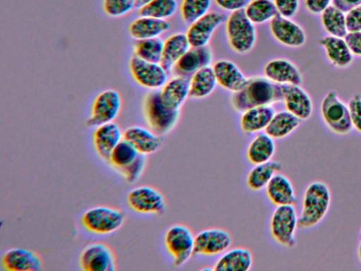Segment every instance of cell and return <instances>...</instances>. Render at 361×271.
<instances>
[{
	"mask_svg": "<svg viewBox=\"0 0 361 271\" xmlns=\"http://www.w3.org/2000/svg\"><path fill=\"white\" fill-rule=\"evenodd\" d=\"M281 101V85L260 76L248 78L243 88L231 97L232 107L240 113L251 107L272 105Z\"/></svg>",
	"mask_w": 361,
	"mask_h": 271,
	"instance_id": "obj_1",
	"label": "cell"
},
{
	"mask_svg": "<svg viewBox=\"0 0 361 271\" xmlns=\"http://www.w3.org/2000/svg\"><path fill=\"white\" fill-rule=\"evenodd\" d=\"M142 114L148 128L160 136L170 133L177 126L180 109H173L162 100L159 90L147 92L142 100Z\"/></svg>",
	"mask_w": 361,
	"mask_h": 271,
	"instance_id": "obj_2",
	"label": "cell"
},
{
	"mask_svg": "<svg viewBox=\"0 0 361 271\" xmlns=\"http://www.w3.org/2000/svg\"><path fill=\"white\" fill-rule=\"evenodd\" d=\"M331 196L329 186L322 181H314L306 188L298 217V227L312 228L319 224L326 215Z\"/></svg>",
	"mask_w": 361,
	"mask_h": 271,
	"instance_id": "obj_3",
	"label": "cell"
},
{
	"mask_svg": "<svg viewBox=\"0 0 361 271\" xmlns=\"http://www.w3.org/2000/svg\"><path fill=\"white\" fill-rule=\"evenodd\" d=\"M244 9L231 13L225 20L228 43L235 53L245 54L252 50L257 42V29Z\"/></svg>",
	"mask_w": 361,
	"mask_h": 271,
	"instance_id": "obj_4",
	"label": "cell"
},
{
	"mask_svg": "<svg viewBox=\"0 0 361 271\" xmlns=\"http://www.w3.org/2000/svg\"><path fill=\"white\" fill-rule=\"evenodd\" d=\"M164 244L173 266L180 267L194 255L195 234L187 225L174 224L166 229Z\"/></svg>",
	"mask_w": 361,
	"mask_h": 271,
	"instance_id": "obj_5",
	"label": "cell"
},
{
	"mask_svg": "<svg viewBox=\"0 0 361 271\" xmlns=\"http://www.w3.org/2000/svg\"><path fill=\"white\" fill-rule=\"evenodd\" d=\"M125 213L118 208L99 205L87 210L82 215L81 223L88 231L100 235L112 234L125 223Z\"/></svg>",
	"mask_w": 361,
	"mask_h": 271,
	"instance_id": "obj_6",
	"label": "cell"
},
{
	"mask_svg": "<svg viewBox=\"0 0 361 271\" xmlns=\"http://www.w3.org/2000/svg\"><path fill=\"white\" fill-rule=\"evenodd\" d=\"M320 114L326 126L333 133L345 136L352 131L353 126L348 104L336 90H330L323 97Z\"/></svg>",
	"mask_w": 361,
	"mask_h": 271,
	"instance_id": "obj_7",
	"label": "cell"
},
{
	"mask_svg": "<svg viewBox=\"0 0 361 271\" xmlns=\"http://www.w3.org/2000/svg\"><path fill=\"white\" fill-rule=\"evenodd\" d=\"M298 227V216L294 205L276 207L269 224L270 235L275 242L284 247H293Z\"/></svg>",
	"mask_w": 361,
	"mask_h": 271,
	"instance_id": "obj_8",
	"label": "cell"
},
{
	"mask_svg": "<svg viewBox=\"0 0 361 271\" xmlns=\"http://www.w3.org/2000/svg\"><path fill=\"white\" fill-rule=\"evenodd\" d=\"M122 106V97L117 90L110 88L100 92L92 104L87 125L97 127L115 121L121 113Z\"/></svg>",
	"mask_w": 361,
	"mask_h": 271,
	"instance_id": "obj_9",
	"label": "cell"
},
{
	"mask_svg": "<svg viewBox=\"0 0 361 271\" xmlns=\"http://www.w3.org/2000/svg\"><path fill=\"white\" fill-rule=\"evenodd\" d=\"M128 68L133 80L150 91L160 90L169 79V72L160 63L147 61L134 55L129 60Z\"/></svg>",
	"mask_w": 361,
	"mask_h": 271,
	"instance_id": "obj_10",
	"label": "cell"
},
{
	"mask_svg": "<svg viewBox=\"0 0 361 271\" xmlns=\"http://www.w3.org/2000/svg\"><path fill=\"white\" fill-rule=\"evenodd\" d=\"M129 207L135 212L161 215L166 209L164 194L156 187L142 185L132 188L126 196Z\"/></svg>",
	"mask_w": 361,
	"mask_h": 271,
	"instance_id": "obj_11",
	"label": "cell"
},
{
	"mask_svg": "<svg viewBox=\"0 0 361 271\" xmlns=\"http://www.w3.org/2000/svg\"><path fill=\"white\" fill-rule=\"evenodd\" d=\"M79 264L85 271H115L116 258L112 248L105 242L94 241L80 253Z\"/></svg>",
	"mask_w": 361,
	"mask_h": 271,
	"instance_id": "obj_12",
	"label": "cell"
},
{
	"mask_svg": "<svg viewBox=\"0 0 361 271\" xmlns=\"http://www.w3.org/2000/svg\"><path fill=\"white\" fill-rule=\"evenodd\" d=\"M232 243L233 237L228 231L219 227L205 229L195 235L194 255H220Z\"/></svg>",
	"mask_w": 361,
	"mask_h": 271,
	"instance_id": "obj_13",
	"label": "cell"
},
{
	"mask_svg": "<svg viewBox=\"0 0 361 271\" xmlns=\"http://www.w3.org/2000/svg\"><path fill=\"white\" fill-rule=\"evenodd\" d=\"M271 35L279 44L290 48L302 47L307 40L305 30L291 18L277 14L269 22Z\"/></svg>",
	"mask_w": 361,
	"mask_h": 271,
	"instance_id": "obj_14",
	"label": "cell"
},
{
	"mask_svg": "<svg viewBox=\"0 0 361 271\" xmlns=\"http://www.w3.org/2000/svg\"><path fill=\"white\" fill-rule=\"evenodd\" d=\"M226 18L224 13L213 11L190 23L185 33L190 47L207 46L214 32Z\"/></svg>",
	"mask_w": 361,
	"mask_h": 271,
	"instance_id": "obj_15",
	"label": "cell"
},
{
	"mask_svg": "<svg viewBox=\"0 0 361 271\" xmlns=\"http://www.w3.org/2000/svg\"><path fill=\"white\" fill-rule=\"evenodd\" d=\"M264 76L279 85H299L303 82L302 74L299 68L291 61L285 58L273 59L264 65Z\"/></svg>",
	"mask_w": 361,
	"mask_h": 271,
	"instance_id": "obj_16",
	"label": "cell"
},
{
	"mask_svg": "<svg viewBox=\"0 0 361 271\" xmlns=\"http://www.w3.org/2000/svg\"><path fill=\"white\" fill-rule=\"evenodd\" d=\"M282 102L286 110L301 121L307 120L313 113V102L309 93L299 85H281Z\"/></svg>",
	"mask_w": 361,
	"mask_h": 271,
	"instance_id": "obj_17",
	"label": "cell"
},
{
	"mask_svg": "<svg viewBox=\"0 0 361 271\" xmlns=\"http://www.w3.org/2000/svg\"><path fill=\"white\" fill-rule=\"evenodd\" d=\"M1 266L8 271H39L43 268V259L33 250L12 248L3 254Z\"/></svg>",
	"mask_w": 361,
	"mask_h": 271,
	"instance_id": "obj_18",
	"label": "cell"
},
{
	"mask_svg": "<svg viewBox=\"0 0 361 271\" xmlns=\"http://www.w3.org/2000/svg\"><path fill=\"white\" fill-rule=\"evenodd\" d=\"M123 139L132 144L140 154L149 155L158 152L163 146L164 138L142 126L134 125L123 131Z\"/></svg>",
	"mask_w": 361,
	"mask_h": 271,
	"instance_id": "obj_19",
	"label": "cell"
},
{
	"mask_svg": "<svg viewBox=\"0 0 361 271\" xmlns=\"http://www.w3.org/2000/svg\"><path fill=\"white\" fill-rule=\"evenodd\" d=\"M123 139V131L115 121L95 127L92 140L97 155L104 160H109L114 147Z\"/></svg>",
	"mask_w": 361,
	"mask_h": 271,
	"instance_id": "obj_20",
	"label": "cell"
},
{
	"mask_svg": "<svg viewBox=\"0 0 361 271\" xmlns=\"http://www.w3.org/2000/svg\"><path fill=\"white\" fill-rule=\"evenodd\" d=\"M217 83L224 90L233 93L245 85L247 78L235 63L228 59H219L212 66Z\"/></svg>",
	"mask_w": 361,
	"mask_h": 271,
	"instance_id": "obj_21",
	"label": "cell"
},
{
	"mask_svg": "<svg viewBox=\"0 0 361 271\" xmlns=\"http://www.w3.org/2000/svg\"><path fill=\"white\" fill-rule=\"evenodd\" d=\"M318 43L329 62L336 68H346L353 64L354 56L344 37L328 35L320 37Z\"/></svg>",
	"mask_w": 361,
	"mask_h": 271,
	"instance_id": "obj_22",
	"label": "cell"
},
{
	"mask_svg": "<svg viewBox=\"0 0 361 271\" xmlns=\"http://www.w3.org/2000/svg\"><path fill=\"white\" fill-rule=\"evenodd\" d=\"M253 265L252 251L245 247L229 248L213 265L215 271H248Z\"/></svg>",
	"mask_w": 361,
	"mask_h": 271,
	"instance_id": "obj_23",
	"label": "cell"
},
{
	"mask_svg": "<svg viewBox=\"0 0 361 271\" xmlns=\"http://www.w3.org/2000/svg\"><path fill=\"white\" fill-rule=\"evenodd\" d=\"M212 59V52L209 47H191L178 60L173 71L177 75L188 77L203 67L211 66Z\"/></svg>",
	"mask_w": 361,
	"mask_h": 271,
	"instance_id": "obj_24",
	"label": "cell"
},
{
	"mask_svg": "<svg viewBox=\"0 0 361 271\" xmlns=\"http://www.w3.org/2000/svg\"><path fill=\"white\" fill-rule=\"evenodd\" d=\"M265 193L268 200L275 206L295 205L297 200L291 181L280 171L269 182Z\"/></svg>",
	"mask_w": 361,
	"mask_h": 271,
	"instance_id": "obj_25",
	"label": "cell"
},
{
	"mask_svg": "<svg viewBox=\"0 0 361 271\" xmlns=\"http://www.w3.org/2000/svg\"><path fill=\"white\" fill-rule=\"evenodd\" d=\"M276 111L272 105L251 107L241 112L240 127L245 133L254 134L267 128Z\"/></svg>",
	"mask_w": 361,
	"mask_h": 271,
	"instance_id": "obj_26",
	"label": "cell"
},
{
	"mask_svg": "<svg viewBox=\"0 0 361 271\" xmlns=\"http://www.w3.org/2000/svg\"><path fill=\"white\" fill-rule=\"evenodd\" d=\"M164 102L173 109H180L190 97L189 78L176 75L166 82L159 90Z\"/></svg>",
	"mask_w": 361,
	"mask_h": 271,
	"instance_id": "obj_27",
	"label": "cell"
},
{
	"mask_svg": "<svg viewBox=\"0 0 361 271\" xmlns=\"http://www.w3.org/2000/svg\"><path fill=\"white\" fill-rule=\"evenodd\" d=\"M170 24L167 20H161L140 16L128 26L130 36L135 40L159 37L169 30Z\"/></svg>",
	"mask_w": 361,
	"mask_h": 271,
	"instance_id": "obj_28",
	"label": "cell"
},
{
	"mask_svg": "<svg viewBox=\"0 0 361 271\" xmlns=\"http://www.w3.org/2000/svg\"><path fill=\"white\" fill-rule=\"evenodd\" d=\"M275 140L264 131L256 133L249 143L245 155L252 165L272 160L276 152Z\"/></svg>",
	"mask_w": 361,
	"mask_h": 271,
	"instance_id": "obj_29",
	"label": "cell"
},
{
	"mask_svg": "<svg viewBox=\"0 0 361 271\" xmlns=\"http://www.w3.org/2000/svg\"><path fill=\"white\" fill-rule=\"evenodd\" d=\"M190 47L185 33L171 35L164 41L160 64L168 72L172 71L178 60Z\"/></svg>",
	"mask_w": 361,
	"mask_h": 271,
	"instance_id": "obj_30",
	"label": "cell"
},
{
	"mask_svg": "<svg viewBox=\"0 0 361 271\" xmlns=\"http://www.w3.org/2000/svg\"><path fill=\"white\" fill-rule=\"evenodd\" d=\"M217 80L212 66L200 68L189 79L190 97L203 99L209 96L217 86Z\"/></svg>",
	"mask_w": 361,
	"mask_h": 271,
	"instance_id": "obj_31",
	"label": "cell"
},
{
	"mask_svg": "<svg viewBox=\"0 0 361 271\" xmlns=\"http://www.w3.org/2000/svg\"><path fill=\"white\" fill-rule=\"evenodd\" d=\"M281 168V163L273 159L253 165L247 174V186L252 191L265 189L271 179Z\"/></svg>",
	"mask_w": 361,
	"mask_h": 271,
	"instance_id": "obj_32",
	"label": "cell"
},
{
	"mask_svg": "<svg viewBox=\"0 0 361 271\" xmlns=\"http://www.w3.org/2000/svg\"><path fill=\"white\" fill-rule=\"evenodd\" d=\"M301 121L286 109L276 112L264 132L274 140L282 139L295 131Z\"/></svg>",
	"mask_w": 361,
	"mask_h": 271,
	"instance_id": "obj_33",
	"label": "cell"
},
{
	"mask_svg": "<svg viewBox=\"0 0 361 271\" xmlns=\"http://www.w3.org/2000/svg\"><path fill=\"white\" fill-rule=\"evenodd\" d=\"M320 21L323 29L329 35L345 37L348 32L345 13L333 4L320 13Z\"/></svg>",
	"mask_w": 361,
	"mask_h": 271,
	"instance_id": "obj_34",
	"label": "cell"
},
{
	"mask_svg": "<svg viewBox=\"0 0 361 271\" xmlns=\"http://www.w3.org/2000/svg\"><path fill=\"white\" fill-rule=\"evenodd\" d=\"M244 11L255 25L270 22L278 14L273 0H250Z\"/></svg>",
	"mask_w": 361,
	"mask_h": 271,
	"instance_id": "obj_35",
	"label": "cell"
},
{
	"mask_svg": "<svg viewBox=\"0 0 361 271\" xmlns=\"http://www.w3.org/2000/svg\"><path fill=\"white\" fill-rule=\"evenodd\" d=\"M164 41L160 37L136 40L133 45L134 56L149 62L160 63Z\"/></svg>",
	"mask_w": 361,
	"mask_h": 271,
	"instance_id": "obj_36",
	"label": "cell"
},
{
	"mask_svg": "<svg viewBox=\"0 0 361 271\" xmlns=\"http://www.w3.org/2000/svg\"><path fill=\"white\" fill-rule=\"evenodd\" d=\"M139 154L132 144L123 139L112 150L108 161L111 166L121 171L132 164Z\"/></svg>",
	"mask_w": 361,
	"mask_h": 271,
	"instance_id": "obj_37",
	"label": "cell"
},
{
	"mask_svg": "<svg viewBox=\"0 0 361 271\" xmlns=\"http://www.w3.org/2000/svg\"><path fill=\"white\" fill-rule=\"evenodd\" d=\"M176 0H152L138 8L139 16H148L161 20H167L177 11Z\"/></svg>",
	"mask_w": 361,
	"mask_h": 271,
	"instance_id": "obj_38",
	"label": "cell"
},
{
	"mask_svg": "<svg viewBox=\"0 0 361 271\" xmlns=\"http://www.w3.org/2000/svg\"><path fill=\"white\" fill-rule=\"evenodd\" d=\"M212 0H182L180 16L185 23L190 24L209 12Z\"/></svg>",
	"mask_w": 361,
	"mask_h": 271,
	"instance_id": "obj_39",
	"label": "cell"
},
{
	"mask_svg": "<svg viewBox=\"0 0 361 271\" xmlns=\"http://www.w3.org/2000/svg\"><path fill=\"white\" fill-rule=\"evenodd\" d=\"M135 8V0H104V13L111 18H120Z\"/></svg>",
	"mask_w": 361,
	"mask_h": 271,
	"instance_id": "obj_40",
	"label": "cell"
},
{
	"mask_svg": "<svg viewBox=\"0 0 361 271\" xmlns=\"http://www.w3.org/2000/svg\"><path fill=\"white\" fill-rule=\"evenodd\" d=\"M147 155L139 154L137 159L120 172L128 183H136L144 174L147 164Z\"/></svg>",
	"mask_w": 361,
	"mask_h": 271,
	"instance_id": "obj_41",
	"label": "cell"
},
{
	"mask_svg": "<svg viewBox=\"0 0 361 271\" xmlns=\"http://www.w3.org/2000/svg\"><path fill=\"white\" fill-rule=\"evenodd\" d=\"M353 128L361 133V95H352L348 103Z\"/></svg>",
	"mask_w": 361,
	"mask_h": 271,
	"instance_id": "obj_42",
	"label": "cell"
},
{
	"mask_svg": "<svg viewBox=\"0 0 361 271\" xmlns=\"http://www.w3.org/2000/svg\"><path fill=\"white\" fill-rule=\"evenodd\" d=\"M278 14L288 18L296 15L300 8V0H273Z\"/></svg>",
	"mask_w": 361,
	"mask_h": 271,
	"instance_id": "obj_43",
	"label": "cell"
},
{
	"mask_svg": "<svg viewBox=\"0 0 361 271\" xmlns=\"http://www.w3.org/2000/svg\"><path fill=\"white\" fill-rule=\"evenodd\" d=\"M345 20L348 32L361 31V4L346 12Z\"/></svg>",
	"mask_w": 361,
	"mask_h": 271,
	"instance_id": "obj_44",
	"label": "cell"
},
{
	"mask_svg": "<svg viewBox=\"0 0 361 271\" xmlns=\"http://www.w3.org/2000/svg\"><path fill=\"white\" fill-rule=\"evenodd\" d=\"M221 9L231 13L243 10L250 0H214Z\"/></svg>",
	"mask_w": 361,
	"mask_h": 271,
	"instance_id": "obj_45",
	"label": "cell"
},
{
	"mask_svg": "<svg viewBox=\"0 0 361 271\" xmlns=\"http://www.w3.org/2000/svg\"><path fill=\"white\" fill-rule=\"evenodd\" d=\"M344 38L353 56L361 57V31L348 32Z\"/></svg>",
	"mask_w": 361,
	"mask_h": 271,
	"instance_id": "obj_46",
	"label": "cell"
},
{
	"mask_svg": "<svg viewBox=\"0 0 361 271\" xmlns=\"http://www.w3.org/2000/svg\"><path fill=\"white\" fill-rule=\"evenodd\" d=\"M303 4L307 12L318 15L332 4V0H303Z\"/></svg>",
	"mask_w": 361,
	"mask_h": 271,
	"instance_id": "obj_47",
	"label": "cell"
},
{
	"mask_svg": "<svg viewBox=\"0 0 361 271\" xmlns=\"http://www.w3.org/2000/svg\"><path fill=\"white\" fill-rule=\"evenodd\" d=\"M332 4L345 13L361 4V0H332Z\"/></svg>",
	"mask_w": 361,
	"mask_h": 271,
	"instance_id": "obj_48",
	"label": "cell"
},
{
	"mask_svg": "<svg viewBox=\"0 0 361 271\" xmlns=\"http://www.w3.org/2000/svg\"><path fill=\"white\" fill-rule=\"evenodd\" d=\"M152 1V0H135V8L138 9Z\"/></svg>",
	"mask_w": 361,
	"mask_h": 271,
	"instance_id": "obj_49",
	"label": "cell"
},
{
	"mask_svg": "<svg viewBox=\"0 0 361 271\" xmlns=\"http://www.w3.org/2000/svg\"><path fill=\"white\" fill-rule=\"evenodd\" d=\"M357 251L358 258L361 262V240H360V243L358 244Z\"/></svg>",
	"mask_w": 361,
	"mask_h": 271,
	"instance_id": "obj_50",
	"label": "cell"
},
{
	"mask_svg": "<svg viewBox=\"0 0 361 271\" xmlns=\"http://www.w3.org/2000/svg\"><path fill=\"white\" fill-rule=\"evenodd\" d=\"M359 238H360V240H361V229H360V233H359Z\"/></svg>",
	"mask_w": 361,
	"mask_h": 271,
	"instance_id": "obj_51",
	"label": "cell"
}]
</instances>
